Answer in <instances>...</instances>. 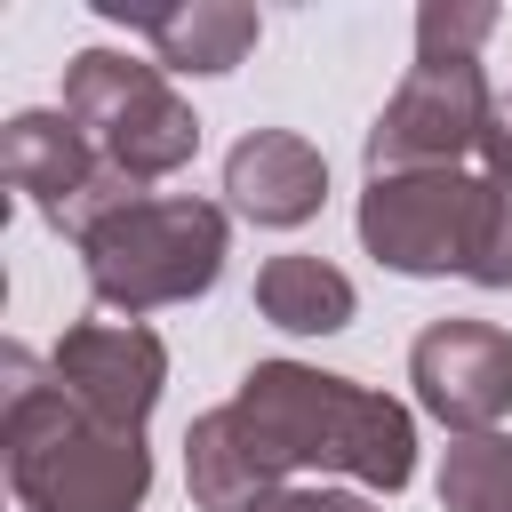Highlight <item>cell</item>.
Segmentation results:
<instances>
[{
  "label": "cell",
  "instance_id": "cell-1",
  "mask_svg": "<svg viewBox=\"0 0 512 512\" xmlns=\"http://www.w3.org/2000/svg\"><path fill=\"white\" fill-rule=\"evenodd\" d=\"M8 408H0V456L24 512H144L152 496V448L144 432L80 416L48 368H32L24 344L0 352Z\"/></svg>",
  "mask_w": 512,
  "mask_h": 512
},
{
  "label": "cell",
  "instance_id": "cell-2",
  "mask_svg": "<svg viewBox=\"0 0 512 512\" xmlns=\"http://www.w3.org/2000/svg\"><path fill=\"white\" fill-rule=\"evenodd\" d=\"M232 408L280 448L288 472H344L360 488H408L416 480V416L392 392H368L352 376L304 368V360H256L232 392Z\"/></svg>",
  "mask_w": 512,
  "mask_h": 512
},
{
  "label": "cell",
  "instance_id": "cell-3",
  "mask_svg": "<svg viewBox=\"0 0 512 512\" xmlns=\"http://www.w3.org/2000/svg\"><path fill=\"white\" fill-rule=\"evenodd\" d=\"M224 248H232V224L216 200H192V192H144L128 200L120 216H104L88 240H80V264H88V296L104 312H160V304H192L216 288L224 272Z\"/></svg>",
  "mask_w": 512,
  "mask_h": 512
},
{
  "label": "cell",
  "instance_id": "cell-4",
  "mask_svg": "<svg viewBox=\"0 0 512 512\" xmlns=\"http://www.w3.org/2000/svg\"><path fill=\"white\" fill-rule=\"evenodd\" d=\"M64 112L104 152V168H120L128 184H160L200 152V120L168 88V72L120 48H80L64 64Z\"/></svg>",
  "mask_w": 512,
  "mask_h": 512
},
{
  "label": "cell",
  "instance_id": "cell-5",
  "mask_svg": "<svg viewBox=\"0 0 512 512\" xmlns=\"http://www.w3.org/2000/svg\"><path fill=\"white\" fill-rule=\"evenodd\" d=\"M480 200H488L480 168L368 176V192H360V248L384 272H408V280H440V272L464 280L472 232H480Z\"/></svg>",
  "mask_w": 512,
  "mask_h": 512
},
{
  "label": "cell",
  "instance_id": "cell-6",
  "mask_svg": "<svg viewBox=\"0 0 512 512\" xmlns=\"http://www.w3.org/2000/svg\"><path fill=\"white\" fill-rule=\"evenodd\" d=\"M488 120H496V96H488L480 64H408V80L384 96L360 160H368V176L464 168V160H480Z\"/></svg>",
  "mask_w": 512,
  "mask_h": 512
},
{
  "label": "cell",
  "instance_id": "cell-7",
  "mask_svg": "<svg viewBox=\"0 0 512 512\" xmlns=\"http://www.w3.org/2000/svg\"><path fill=\"white\" fill-rule=\"evenodd\" d=\"M0 176L8 192H24L64 240H88L104 216H120L128 200H144V184H128L120 168H104V152L80 136V120L56 112H16L0 128Z\"/></svg>",
  "mask_w": 512,
  "mask_h": 512
},
{
  "label": "cell",
  "instance_id": "cell-8",
  "mask_svg": "<svg viewBox=\"0 0 512 512\" xmlns=\"http://www.w3.org/2000/svg\"><path fill=\"white\" fill-rule=\"evenodd\" d=\"M48 376L80 416L144 432V416L160 408V384H168V344L144 320H80L56 336Z\"/></svg>",
  "mask_w": 512,
  "mask_h": 512
},
{
  "label": "cell",
  "instance_id": "cell-9",
  "mask_svg": "<svg viewBox=\"0 0 512 512\" xmlns=\"http://www.w3.org/2000/svg\"><path fill=\"white\" fill-rule=\"evenodd\" d=\"M408 384L424 416H440L456 440L496 432L512 416V336L496 320H432L408 344Z\"/></svg>",
  "mask_w": 512,
  "mask_h": 512
},
{
  "label": "cell",
  "instance_id": "cell-10",
  "mask_svg": "<svg viewBox=\"0 0 512 512\" xmlns=\"http://www.w3.org/2000/svg\"><path fill=\"white\" fill-rule=\"evenodd\" d=\"M224 192H232V208H240L248 224L296 232V224H312L320 200H328V160H320V144L296 136V128H248V136L224 152Z\"/></svg>",
  "mask_w": 512,
  "mask_h": 512
},
{
  "label": "cell",
  "instance_id": "cell-11",
  "mask_svg": "<svg viewBox=\"0 0 512 512\" xmlns=\"http://www.w3.org/2000/svg\"><path fill=\"white\" fill-rule=\"evenodd\" d=\"M184 488H192L200 512H256L264 496L288 488V464H280V448L224 400V408H208V416L184 424Z\"/></svg>",
  "mask_w": 512,
  "mask_h": 512
},
{
  "label": "cell",
  "instance_id": "cell-12",
  "mask_svg": "<svg viewBox=\"0 0 512 512\" xmlns=\"http://www.w3.org/2000/svg\"><path fill=\"white\" fill-rule=\"evenodd\" d=\"M136 32L152 40L160 72H232V64L256 48L264 16H256L248 0H184V8L136 16Z\"/></svg>",
  "mask_w": 512,
  "mask_h": 512
},
{
  "label": "cell",
  "instance_id": "cell-13",
  "mask_svg": "<svg viewBox=\"0 0 512 512\" xmlns=\"http://www.w3.org/2000/svg\"><path fill=\"white\" fill-rule=\"evenodd\" d=\"M256 312L272 320V328H288V336H336V328H352V312H360V296H352V280L328 264V256H264V272H256Z\"/></svg>",
  "mask_w": 512,
  "mask_h": 512
},
{
  "label": "cell",
  "instance_id": "cell-14",
  "mask_svg": "<svg viewBox=\"0 0 512 512\" xmlns=\"http://www.w3.org/2000/svg\"><path fill=\"white\" fill-rule=\"evenodd\" d=\"M440 512H512V440L464 432L440 456Z\"/></svg>",
  "mask_w": 512,
  "mask_h": 512
},
{
  "label": "cell",
  "instance_id": "cell-15",
  "mask_svg": "<svg viewBox=\"0 0 512 512\" xmlns=\"http://www.w3.org/2000/svg\"><path fill=\"white\" fill-rule=\"evenodd\" d=\"M488 32H496L488 0H424L416 8V64H480Z\"/></svg>",
  "mask_w": 512,
  "mask_h": 512
},
{
  "label": "cell",
  "instance_id": "cell-16",
  "mask_svg": "<svg viewBox=\"0 0 512 512\" xmlns=\"http://www.w3.org/2000/svg\"><path fill=\"white\" fill-rule=\"evenodd\" d=\"M472 288H512V184L488 176V200H480V232H472V264H464Z\"/></svg>",
  "mask_w": 512,
  "mask_h": 512
},
{
  "label": "cell",
  "instance_id": "cell-17",
  "mask_svg": "<svg viewBox=\"0 0 512 512\" xmlns=\"http://www.w3.org/2000/svg\"><path fill=\"white\" fill-rule=\"evenodd\" d=\"M256 512H384V504H368V496H352V488H280V496H264Z\"/></svg>",
  "mask_w": 512,
  "mask_h": 512
},
{
  "label": "cell",
  "instance_id": "cell-18",
  "mask_svg": "<svg viewBox=\"0 0 512 512\" xmlns=\"http://www.w3.org/2000/svg\"><path fill=\"white\" fill-rule=\"evenodd\" d=\"M480 176L512 184V96H504V104H496V120H488V144H480Z\"/></svg>",
  "mask_w": 512,
  "mask_h": 512
}]
</instances>
